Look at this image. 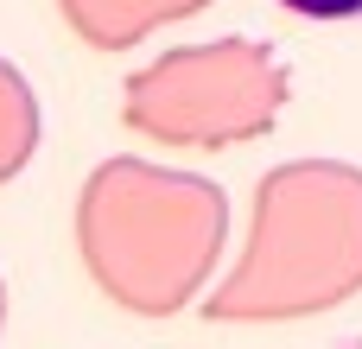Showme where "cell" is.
<instances>
[{"label": "cell", "mask_w": 362, "mask_h": 349, "mask_svg": "<svg viewBox=\"0 0 362 349\" xmlns=\"http://www.w3.org/2000/svg\"><path fill=\"white\" fill-rule=\"evenodd\" d=\"M223 235V197L146 159H102L76 191V254L95 292L134 318L191 299Z\"/></svg>", "instance_id": "obj_1"}, {"label": "cell", "mask_w": 362, "mask_h": 349, "mask_svg": "<svg viewBox=\"0 0 362 349\" xmlns=\"http://www.w3.org/2000/svg\"><path fill=\"white\" fill-rule=\"evenodd\" d=\"M267 70L242 45H197V51H165L127 83L121 121L146 140L165 146H210L229 140L255 121H267Z\"/></svg>", "instance_id": "obj_2"}, {"label": "cell", "mask_w": 362, "mask_h": 349, "mask_svg": "<svg viewBox=\"0 0 362 349\" xmlns=\"http://www.w3.org/2000/svg\"><path fill=\"white\" fill-rule=\"evenodd\" d=\"M204 0H57L64 25L89 45V51H127L134 38H146L153 25L197 13Z\"/></svg>", "instance_id": "obj_3"}, {"label": "cell", "mask_w": 362, "mask_h": 349, "mask_svg": "<svg viewBox=\"0 0 362 349\" xmlns=\"http://www.w3.org/2000/svg\"><path fill=\"white\" fill-rule=\"evenodd\" d=\"M38 134H45L38 95H32L25 70L0 57V184H13V178L32 165V153H38Z\"/></svg>", "instance_id": "obj_4"}, {"label": "cell", "mask_w": 362, "mask_h": 349, "mask_svg": "<svg viewBox=\"0 0 362 349\" xmlns=\"http://www.w3.org/2000/svg\"><path fill=\"white\" fill-rule=\"evenodd\" d=\"M286 13H299V19H356L362 0H280Z\"/></svg>", "instance_id": "obj_5"}, {"label": "cell", "mask_w": 362, "mask_h": 349, "mask_svg": "<svg viewBox=\"0 0 362 349\" xmlns=\"http://www.w3.org/2000/svg\"><path fill=\"white\" fill-rule=\"evenodd\" d=\"M0 331H6V280H0Z\"/></svg>", "instance_id": "obj_6"}]
</instances>
